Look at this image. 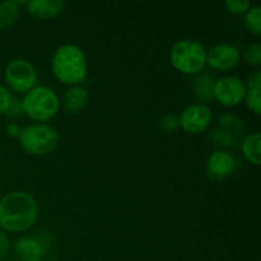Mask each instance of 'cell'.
Segmentation results:
<instances>
[{"mask_svg":"<svg viewBox=\"0 0 261 261\" xmlns=\"http://www.w3.org/2000/svg\"><path fill=\"white\" fill-rule=\"evenodd\" d=\"M20 132H22V129H20L17 124H14V122H10V124L7 125V133L10 135V137L13 138L19 137Z\"/></svg>","mask_w":261,"mask_h":261,"instance_id":"83f0119b","label":"cell"},{"mask_svg":"<svg viewBox=\"0 0 261 261\" xmlns=\"http://www.w3.org/2000/svg\"><path fill=\"white\" fill-rule=\"evenodd\" d=\"M245 24L254 35H261V8L259 5L250 7L245 13Z\"/></svg>","mask_w":261,"mask_h":261,"instance_id":"d6986e66","label":"cell"},{"mask_svg":"<svg viewBox=\"0 0 261 261\" xmlns=\"http://www.w3.org/2000/svg\"><path fill=\"white\" fill-rule=\"evenodd\" d=\"M0 199H2V195H0Z\"/></svg>","mask_w":261,"mask_h":261,"instance_id":"f546056e","label":"cell"},{"mask_svg":"<svg viewBox=\"0 0 261 261\" xmlns=\"http://www.w3.org/2000/svg\"><path fill=\"white\" fill-rule=\"evenodd\" d=\"M65 4L61 0H31L27 3L30 14L38 19H53L61 14Z\"/></svg>","mask_w":261,"mask_h":261,"instance_id":"8fae6325","label":"cell"},{"mask_svg":"<svg viewBox=\"0 0 261 261\" xmlns=\"http://www.w3.org/2000/svg\"><path fill=\"white\" fill-rule=\"evenodd\" d=\"M19 144L24 152L32 155H45L59 144V134L47 124H32L22 129Z\"/></svg>","mask_w":261,"mask_h":261,"instance_id":"5b68a950","label":"cell"},{"mask_svg":"<svg viewBox=\"0 0 261 261\" xmlns=\"http://www.w3.org/2000/svg\"><path fill=\"white\" fill-rule=\"evenodd\" d=\"M23 114H24V110H23L22 101L13 98L12 105L9 106L8 111L5 112V115H8L9 117H19V116H22Z\"/></svg>","mask_w":261,"mask_h":261,"instance_id":"484cf974","label":"cell"},{"mask_svg":"<svg viewBox=\"0 0 261 261\" xmlns=\"http://www.w3.org/2000/svg\"><path fill=\"white\" fill-rule=\"evenodd\" d=\"M212 110L205 103H193L182 110L178 116L180 126L190 134H199L211 125Z\"/></svg>","mask_w":261,"mask_h":261,"instance_id":"ba28073f","label":"cell"},{"mask_svg":"<svg viewBox=\"0 0 261 261\" xmlns=\"http://www.w3.org/2000/svg\"><path fill=\"white\" fill-rule=\"evenodd\" d=\"M158 126L165 132H175L180 127V120L175 114H166L158 120Z\"/></svg>","mask_w":261,"mask_h":261,"instance_id":"7402d4cb","label":"cell"},{"mask_svg":"<svg viewBox=\"0 0 261 261\" xmlns=\"http://www.w3.org/2000/svg\"><path fill=\"white\" fill-rule=\"evenodd\" d=\"M19 17V3L7 0L0 3V31L10 27Z\"/></svg>","mask_w":261,"mask_h":261,"instance_id":"e0dca14e","label":"cell"},{"mask_svg":"<svg viewBox=\"0 0 261 261\" xmlns=\"http://www.w3.org/2000/svg\"><path fill=\"white\" fill-rule=\"evenodd\" d=\"M217 79L213 75L206 73H199L196 74V78L194 79L193 91L194 94L200 101H211L213 98V91L214 84H216Z\"/></svg>","mask_w":261,"mask_h":261,"instance_id":"5bb4252c","label":"cell"},{"mask_svg":"<svg viewBox=\"0 0 261 261\" xmlns=\"http://www.w3.org/2000/svg\"><path fill=\"white\" fill-rule=\"evenodd\" d=\"M260 133H252V134L246 135L241 143L242 154L249 162L255 166L260 165Z\"/></svg>","mask_w":261,"mask_h":261,"instance_id":"9a60e30c","label":"cell"},{"mask_svg":"<svg viewBox=\"0 0 261 261\" xmlns=\"http://www.w3.org/2000/svg\"><path fill=\"white\" fill-rule=\"evenodd\" d=\"M209 138H211L212 142L216 145H219V147H227V148H234L237 147L240 140L237 138H234L233 135L227 133L226 130L221 129H214L213 132H211L209 134Z\"/></svg>","mask_w":261,"mask_h":261,"instance_id":"ac0fdd59","label":"cell"},{"mask_svg":"<svg viewBox=\"0 0 261 261\" xmlns=\"http://www.w3.org/2000/svg\"><path fill=\"white\" fill-rule=\"evenodd\" d=\"M13 94L5 86L0 84V114H5L13 102Z\"/></svg>","mask_w":261,"mask_h":261,"instance_id":"cb8c5ba5","label":"cell"},{"mask_svg":"<svg viewBox=\"0 0 261 261\" xmlns=\"http://www.w3.org/2000/svg\"><path fill=\"white\" fill-rule=\"evenodd\" d=\"M244 61L247 65L260 66L261 64V45L259 42L247 46L244 53Z\"/></svg>","mask_w":261,"mask_h":261,"instance_id":"ffe728a7","label":"cell"},{"mask_svg":"<svg viewBox=\"0 0 261 261\" xmlns=\"http://www.w3.org/2000/svg\"><path fill=\"white\" fill-rule=\"evenodd\" d=\"M51 69L58 81L68 86H79L87 76V59L74 43L59 46L51 59Z\"/></svg>","mask_w":261,"mask_h":261,"instance_id":"7a4b0ae2","label":"cell"},{"mask_svg":"<svg viewBox=\"0 0 261 261\" xmlns=\"http://www.w3.org/2000/svg\"><path fill=\"white\" fill-rule=\"evenodd\" d=\"M246 86L241 78L234 75H226L217 79L214 84L213 98L227 107L237 106L245 99Z\"/></svg>","mask_w":261,"mask_h":261,"instance_id":"52a82bcc","label":"cell"},{"mask_svg":"<svg viewBox=\"0 0 261 261\" xmlns=\"http://www.w3.org/2000/svg\"><path fill=\"white\" fill-rule=\"evenodd\" d=\"M22 105L24 114L40 122L53 119L60 107L58 94L45 86H36L28 91Z\"/></svg>","mask_w":261,"mask_h":261,"instance_id":"277c9868","label":"cell"},{"mask_svg":"<svg viewBox=\"0 0 261 261\" xmlns=\"http://www.w3.org/2000/svg\"><path fill=\"white\" fill-rule=\"evenodd\" d=\"M246 86V89L250 88H257L261 89V70L260 69H256L255 71H252L249 76H247V81L245 83Z\"/></svg>","mask_w":261,"mask_h":261,"instance_id":"d4e9b609","label":"cell"},{"mask_svg":"<svg viewBox=\"0 0 261 261\" xmlns=\"http://www.w3.org/2000/svg\"><path fill=\"white\" fill-rule=\"evenodd\" d=\"M234 158L226 150H214L206 162V175L211 180L221 181L234 171Z\"/></svg>","mask_w":261,"mask_h":261,"instance_id":"30bf717a","label":"cell"},{"mask_svg":"<svg viewBox=\"0 0 261 261\" xmlns=\"http://www.w3.org/2000/svg\"><path fill=\"white\" fill-rule=\"evenodd\" d=\"M219 127L233 135L237 139L246 137V125L240 117L233 114H223L218 119Z\"/></svg>","mask_w":261,"mask_h":261,"instance_id":"2e32d148","label":"cell"},{"mask_svg":"<svg viewBox=\"0 0 261 261\" xmlns=\"http://www.w3.org/2000/svg\"><path fill=\"white\" fill-rule=\"evenodd\" d=\"M240 51L229 43H218L206 51V64L216 70H229L240 61Z\"/></svg>","mask_w":261,"mask_h":261,"instance_id":"9c48e42d","label":"cell"},{"mask_svg":"<svg viewBox=\"0 0 261 261\" xmlns=\"http://www.w3.org/2000/svg\"><path fill=\"white\" fill-rule=\"evenodd\" d=\"M4 78L10 89L18 93H23L36 87L37 71L32 63L25 59H14L9 61L5 68Z\"/></svg>","mask_w":261,"mask_h":261,"instance_id":"8992f818","label":"cell"},{"mask_svg":"<svg viewBox=\"0 0 261 261\" xmlns=\"http://www.w3.org/2000/svg\"><path fill=\"white\" fill-rule=\"evenodd\" d=\"M0 232H2V228H0Z\"/></svg>","mask_w":261,"mask_h":261,"instance_id":"f1b7e54d","label":"cell"},{"mask_svg":"<svg viewBox=\"0 0 261 261\" xmlns=\"http://www.w3.org/2000/svg\"><path fill=\"white\" fill-rule=\"evenodd\" d=\"M10 249V242L7 234L4 232H0V259L7 256Z\"/></svg>","mask_w":261,"mask_h":261,"instance_id":"4316f807","label":"cell"},{"mask_svg":"<svg viewBox=\"0 0 261 261\" xmlns=\"http://www.w3.org/2000/svg\"><path fill=\"white\" fill-rule=\"evenodd\" d=\"M170 61L184 74H199L206 64V50L200 42L190 38L177 41L170 51Z\"/></svg>","mask_w":261,"mask_h":261,"instance_id":"3957f363","label":"cell"},{"mask_svg":"<svg viewBox=\"0 0 261 261\" xmlns=\"http://www.w3.org/2000/svg\"><path fill=\"white\" fill-rule=\"evenodd\" d=\"M226 7L233 14H244L251 7V3L249 0H227Z\"/></svg>","mask_w":261,"mask_h":261,"instance_id":"603a6c76","label":"cell"},{"mask_svg":"<svg viewBox=\"0 0 261 261\" xmlns=\"http://www.w3.org/2000/svg\"><path fill=\"white\" fill-rule=\"evenodd\" d=\"M88 92L81 86H73L65 92L63 98V105L65 111L69 114L79 112L88 102Z\"/></svg>","mask_w":261,"mask_h":261,"instance_id":"4fadbf2b","label":"cell"},{"mask_svg":"<svg viewBox=\"0 0 261 261\" xmlns=\"http://www.w3.org/2000/svg\"><path fill=\"white\" fill-rule=\"evenodd\" d=\"M38 205L24 191H12L0 199V228L8 232H23L37 221Z\"/></svg>","mask_w":261,"mask_h":261,"instance_id":"6da1fadb","label":"cell"},{"mask_svg":"<svg viewBox=\"0 0 261 261\" xmlns=\"http://www.w3.org/2000/svg\"><path fill=\"white\" fill-rule=\"evenodd\" d=\"M38 261H42V260H38Z\"/></svg>","mask_w":261,"mask_h":261,"instance_id":"4dcf8cb0","label":"cell"},{"mask_svg":"<svg viewBox=\"0 0 261 261\" xmlns=\"http://www.w3.org/2000/svg\"><path fill=\"white\" fill-rule=\"evenodd\" d=\"M260 91L257 88H250L246 89V94H245V99H246V105L254 114L260 115L261 111V101H260Z\"/></svg>","mask_w":261,"mask_h":261,"instance_id":"44dd1931","label":"cell"},{"mask_svg":"<svg viewBox=\"0 0 261 261\" xmlns=\"http://www.w3.org/2000/svg\"><path fill=\"white\" fill-rule=\"evenodd\" d=\"M15 254L23 261H38L42 257V246L32 237H22L14 242Z\"/></svg>","mask_w":261,"mask_h":261,"instance_id":"7c38bea8","label":"cell"}]
</instances>
